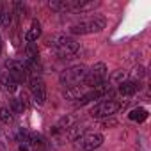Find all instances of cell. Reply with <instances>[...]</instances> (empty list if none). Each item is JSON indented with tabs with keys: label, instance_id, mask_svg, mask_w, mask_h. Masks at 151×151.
I'll list each match as a JSON object with an SVG mask.
<instances>
[{
	"label": "cell",
	"instance_id": "8fae6325",
	"mask_svg": "<svg viewBox=\"0 0 151 151\" xmlns=\"http://www.w3.org/2000/svg\"><path fill=\"white\" fill-rule=\"evenodd\" d=\"M128 117H130L132 121L142 123V121H146V119H147V110H146V109H133V110L128 114Z\"/></svg>",
	"mask_w": 151,
	"mask_h": 151
},
{
	"label": "cell",
	"instance_id": "5bb4252c",
	"mask_svg": "<svg viewBox=\"0 0 151 151\" xmlns=\"http://www.w3.org/2000/svg\"><path fill=\"white\" fill-rule=\"evenodd\" d=\"M13 112L7 109V107H0V121L2 123H6V124H9L11 121H13V116H11Z\"/></svg>",
	"mask_w": 151,
	"mask_h": 151
},
{
	"label": "cell",
	"instance_id": "3957f363",
	"mask_svg": "<svg viewBox=\"0 0 151 151\" xmlns=\"http://www.w3.org/2000/svg\"><path fill=\"white\" fill-rule=\"evenodd\" d=\"M105 82H107V66L103 62L94 64L91 68V71H87L86 78H84V86H87L91 89H94V87H98Z\"/></svg>",
	"mask_w": 151,
	"mask_h": 151
},
{
	"label": "cell",
	"instance_id": "6da1fadb",
	"mask_svg": "<svg viewBox=\"0 0 151 151\" xmlns=\"http://www.w3.org/2000/svg\"><path fill=\"white\" fill-rule=\"evenodd\" d=\"M46 45L52 46L60 57H71L73 53L78 52V43L64 34H53V36L46 37Z\"/></svg>",
	"mask_w": 151,
	"mask_h": 151
},
{
	"label": "cell",
	"instance_id": "44dd1931",
	"mask_svg": "<svg viewBox=\"0 0 151 151\" xmlns=\"http://www.w3.org/2000/svg\"><path fill=\"white\" fill-rule=\"evenodd\" d=\"M18 151H29V147H27V146H25V144H22V146H20V147H18Z\"/></svg>",
	"mask_w": 151,
	"mask_h": 151
},
{
	"label": "cell",
	"instance_id": "2e32d148",
	"mask_svg": "<svg viewBox=\"0 0 151 151\" xmlns=\"http://www.w3.org/2000/svg\"><path fill=\"white\" fill-rule=\"evenodd\" d=\"M27 144H30V146L37 147V146H41V144H43V137H41V135H37V133H30V135H29Z\"/></svg>",
	"mask_w": 151,
	"mask_h": 151
},
{
	"label": "cell",
	"instance_id": "9c48e42d",
	"mask_svg": "<svg viewBox=\"0 0 151 151\" xmlns=\"http://www.w3.org/2000/svg\"><path fill=\"white\" fill-rule=\"evenodd\" d=\"M137 89H139V86L135 84V82H121L119 84V94H123V96H132V94H135L137 93Z\"/></svg>",
	"mask_w": 151,
	"mask_h": 151
},
{
	"label": "cell",
	"instance_id": "8992f818",
	"mask_svg": "<svg viewBox=\"0 0 151 151\" xmlns=\"http://www.w3.org/2000/svg\"><path fill=\"white\" fill-rule=\"evenodd\" d=\"M29 87H30V93H32L34 101L37 105H43L46 101V87H45V82L41 80V77L29 78Z\"/></svg>",
	"mask_w": 151,
	"mask_h": 151
},
{
	"label": "cell",
	"instance_id": "4fadbf2b",
	"mask_svg": "<svg viewBox=\"0 0 151 151\" xmlns=\"http://www.w3.org/2000/svg\"><path fill=\"white\" fill-rule=\"evenodd\" d=\"M66 98H69V100H80L82 98L80 86L78 87H69V89H66Z\"/></svg>",
	"mask_w": 151,
	"mask_h": 151
},
{
	"label": "cell",
	"instance_id": "d6986e66",
	"mask_svg": "<svg viewBox=\"0 0 151 151\" xmlns=\"http://www.w3.org/2000/svg\"><path fill=\"white\" fill-rule=\"evenodd\" d=\"M11 110H13V112H16V114H20V112L23 110V107H22L20 100H11Z\"/></svg>",
	"mask_w": 151,
	"mask_h": 151
},
{
	"label": "cell",
	"instance_id": "7402d4cb",
	"mask_svg": "<svg viewBox=\"0 0 151 151\" xmlns=\"http://www.w3.org/2000/svg\"><path fill=\"white\" fill-rule=\"evenodd\" d=\"M0 53H2V39H0Z\"/></svg>",
	"mask_w": 151,
	"mask_h": 151
},
{
	"label": "cell",
	"instance_id": "ffe728a7",
	"mask_svg": "<svg viewBox=\"0 0 151 151\" xmlns=\"http://www.w3.org/2000/svg\"><path fill=\"white\" fill-rule=\"evenodd\" d=\"M101 126L103 128H112V126H117V121L114 117H105L103 123H101Z\"/></svg>",
	"mask_w": 151,
	"mask_h": 151
},
{
	"label": "cell",
	"instance_id": "7a4b0ae2",
	"mask_svg": "<svg viewBox=\"0 0 151 151\" xmlns=\"http://www.w3.org/2000/svg\"><path fill=\"white\" fill-rule=\"evenodd\" d=\"M86 75H87V68L86 66H73L69 69H64L60 73V84L69 89V87H78V84L84 82L86 78Z\"/></svg>",
	"mask_w": 151,
	"mask_h": 151
},
{
	"label": "cell",
	"instance_id": "52a82bcc",
	"mask_svg": "<svg viewBox=\"0 0 151 151\" xmlns=\"http://www.w3.org/2000/svg\"><path fill=\"white\" fill-rule=\"evenodd\" d=\"M86 23V29H87V34L89 32H101L103 29H105V18H101V16H94L93 20H89V22H84Z\"/></svg>",
	"mask_w": 151,
	"mask_h": 151
},
{
	"label": "cell",
	"instance_id": "e0dca14e",
	"mask_svg": "<svg viewBox=\"0 0 151 151\" xmlns=\"http://www.w3.org/2000/svg\"><path fill=\"white\" fill-rule=\"evenodd\" d=\"M27 57H29V60H37V48L32 43H29V46H27Z\"/></svg>",
	"mask_w": 151,
	"mask_h": 151
},
{
	"label": "cell",
	"instance_id": "30bf717a",
	"mask_svg": "<svg viewBox=\"0 0 151 151\" xmlns=\"http://www.w3.org/2000/svg\"><path fill=\"white\" fill-rule=\"evenodd\" d=\"M84 135V128L82 126H78V124H73V126H69L68 130H66V137L69 139V140H77V139H80Z\"/></svg>",
	"mask_w": 151,
	"mask_h": 151
},
{
	"label": "cell",
	"instance_id": "5b68a950",
	"mask_svg": "<svg viewBox=\"0 0 151 151\" xmlns=\"http://www.w3.org/2000/svg\"><path fill=\"white\" fill-rule=\"evenodd\" d=\"M117 110H121V103L119 101H114V100H107V101H100L96 107L91 109V116L94 119H100V117H110L112 114H116Z\"/></svg>",
	"mask_w": 151,
	"mask_h": 151
},
{
	"label": "cell",
	"instance_id": "ba28073f",
	"mask_svg": "<svg viewBox=\"0 0 151 151\" xmlns=\"http://www.w3.org/2000/svg\"><path fill=\"white\" fill-rule=\"evenodd\" d=\"M41 32H43V29H41V23L37 22V20H34L32 22V27H30V30L27 32V36H25V39L29 41V43H32V41H37L39 39V36H41Z\"/></svg>",
	"mask_w": 151,
	"mask_h": 151
},
{
	"label": "cell",
	"instance_id": "7c38bea8",
	"mask_svg": "<svg viewBox=\"0 0 151 151\" xmlns=\"http://www.w3.org/2000/svg\"><path fill=\"white\" fill-rule=\"evenodd\" d=\"M0 82H2V87H4V91H7V93H14V91H16V86H18V84H16V82H14V80L9 77L7 73L4 75L2 78H0Z\"/></svg>",
	"mask_w": 151,
	"mask_h": 151
},
{
	"label": "cell",
	"instance_id": "ac0fdd59",
	"mask_svg": "<svg viewBox=\"0 0 151 151\" xmlns=\"http://www.w3.org/2000/svg\"><path fill=\"white\" fill-rule=\"evenodd\" d=\"M71 34H87V29H86V23H77V25H73L71 29Z\"/></svg>",
	"mask_w": 151,
	"mask_h": 151
},
{
	"label": "cell",
	"instance_id": "9a60e30c",
	"mask_svg": "<svg viewBox=\"0 0 151 151\" xmlns=\"http://www.w3.org/2000/svg\"><path fill=\"white\" fill-rule=\"evenodd\" d=\"M0 25H2V27H9L11 25V14L7 13L6 7L0 9Z\"/></svg>",
	"mask_w": 151,
	"mask_h": 151
},
{
	"label": "cell",
	"instance_id": "277c9868",
	"mask_svg": "<svg viewBox=\"0 0 151 151\" xmlns=\"http://www.w3.org/2000/svg\"><path fill=\"white\" fill-rule=\"evenodd\" d=\"M103 144V135L101 133H86L80 139L75 140V147L78 151H94Z\"/></svg>",
	"mask_w": 151,
	"mask_h": 151
}]
</instances>
